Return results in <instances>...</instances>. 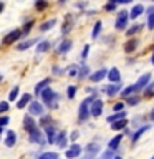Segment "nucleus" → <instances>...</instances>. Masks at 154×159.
Instances as JSON below:
<instances>
[{
	"label": "nucleus",
	"instance_id": "obj_1",
	"mask_svg": "<svg viewBox=\"0 0 154 159\" xmlns=\"http://www.w3.org/2000/svg\"><path fill=\"white\" fill-rule=\"evenodd\" d=\"M40 98H42V104H45L47 108L50 109H57L58 108V93H55L50 86H47L45 89H42L38 94Z\"/></svg>",
	"mask_w": 154,
	"mask_h": 159
},
{
	"label": "nucleus",
	"instance_id": "obj_2",
	"mask_svg": "<svg viewBox=\"0 0 154 159\" xmlns=\"http://www.w3.org/2000/svg\"><path fill=\"white\" fill-rule=\"evenodd\" d=\"M96 98V96H88L84 98L81 104H79L78 108V123H86L88 118H89V104H91V101Z\"/></svg>",
	"mask_w": 154,
	"mask_h": 159
},
{
	"label": "nucleus",
	"instance_id": "obj_3",
	"mask_svg": "<svg viewBox=\"0 0 154 159\" xmlns=\"http://www.w3.org/2000/svg\"><path fill=\"white\" fill-rule=\"evenodd\" d=\"M28 141L30 143H37V144H42V146H45V144H48L47 143V139L43 138V133L37 128H33V129H30L28 131Z\"/></svg>",
	"mask_w": 154,
	"mask_h": 159
},
{
	"label": "nucleus",
	"instance_id": "obj_4",
	"mask_svg": "<svg viewBox=\"0 0 154 159\" xmlns=\"http://www.w3.org/2000/svg\"><path fill=\"white\" fill-rule=\"evenodd\" d=\"M128 20H129V15H128L126 10L119 12L118 17H116V22H114V28H116L118 32H123V30H126V27H128Z\"/></svg>",
	"mask_w": 154,
	"mask_h": 159
},
{
	"label": "nucleus",
	"instance_id": "obj_5",
	"mask_svg": "<svg viewBox=\"0 0 154 159\" xmlns=\"http://www.w3.org/2000/svg\"><path fill=\"white\" fill-rule=\"evenodd\" d=\"M27 108H28V114H30V116H42L43 111H45L43 104L40 101H33V99L27 104Z\"/></svg>",
	"mask_w": 154,
	"mask_h": 159
},
{
	"label": "nucleus",
	"instance_id": "obj_6",
	"mask_svg": "<svg viewBox=\"0 0 154 159\" xmlns=\"http://www.w3.org/2000/svg\"><path fill=\"white\" fill-rule=\"evenodd\" d=\"M103 101L99 98H94L91 104H89V116H94V118H98V116H101V113H103Z\"/></svg>",
	"mask_w": 154,
	"mask_h": 159
},
{
	"label": "nucleus",
	"instance_id": "obj_7",
	"mask_svg": "<svg viewBox=\"0 0 154 159\" xmlns=\"http://www.w3.org/2000/svg\"><path fill=\"white\" fill-rule=\"evenodd\" d=\"M99 152H101V148H99L98 144L91 143V144H88V146L84 148V157L83 159H96V156Z\"/></svg>",
	"mask_w": 154,
	"mask_h": 159
},
{
	"label": "nucleus",
	"instance_id": "obj_8",
	"mask_svg": "<svg viewBox=\"0 0 154 159\" xmlns=\"http://www.w3.org/2000/svg\"><path fill=\"white\" fill-rule=\"evenodd\" d=\"M20 37H22V32H20V28H13V30H10V32L5 35L2 42H3L5 45H12V43L17 42V40H20Z\"/></svg>",
	"mask_w": 154,
	"mask_h": 159
},
{
	"label": "nucleus",
	"instance_id": "obj_9",
	"mask_svg": "<svg viewBox=\"0 0 154 159\" xmlns=\"http://www.w3.org/2000/svg\"><path fill=\"white\" fill-rule=\"evenodd\" d=\"M151 73H144V75H141V76H139V80L136 83H134V88H136V93L138 91H141V89H144V86H146V84H149L151 83Z\"/></svg>",
	"mask_w": 154,
	"mask_h": 159
},
{
	"label": "nucleus",
	"instance_id": "obj_10",
	"mask_svg": "<svg viewBox=\"0 0 154 159\" xmlns=\"http://www.w3.org/2000/svg\"><path fill=\"white\" fill-rule=\"evenodd\" d=\"M81 151H83V148L79 146V144H71L68 149H66V152H65V156H66V159H76L79 154H81Z\"/></svg>",
	"mask_w": 154,
	"mask_h": 159
},
{
	"label": "nucleus",
	"instance_id": "obj_11",
	"mask_svg": "<svg viewBox=\"0 0 154 159\" xmlns=\"http://www.w3.org/2000/svg\"><path fill=\"white\" fill-rule=\"evenodd\" d=\"M71 48H73V40L65 38V40H61V43L57 47V53L58 55H65V53H68Z\"/></svg>",
	"mask_w": 154,
	"mask_h": 159
},
{
	"label": "nucleus",
	"instance_id": "obj_12",
	"mask_svg": "<svg viewBox=\"0 0 154 159\" xmlns=\"http://www.w3.org/2000/svg\"><path fill=\"white\" fill-rule=\"evenodd\" d=\"M106 78H108L109 83H121V73H119V70L116 66H113V68L108 70Z\"/></svg>",
	"mask_w": 154,
	"mask_h": 159
},
{
	"label": "nucleus",
	"instance_id": "obj_13",
	"mask_svg": "<svg viewBox=\"0 0 154 159\" xmlns=\"http://www.w3.org/2000/svg\"><path fill=\"white\" fill-rule=\"evenodd\" d=\"M101 89L111 98V96H114V94H118L119 91H121V83H109V84H106V86H103Z\"/></svg>",
	"mask_w": 154,
	"mask_h": 159
},
{
	"label": "nucleus",
	"instance_id": "obj_14",
	"mask_svg": "<svg viewBox=\"0 0 154 159\" xmlns=\"http://www.w3.org/2000/svg\"><path fill=\"white\" fill-rule=\"evenodd\" d=\"M138 47H139V40H138V38H133V37H131V40H128V42L124 43L123 50H124V53L131 55V53H134V52H136V48H138Z\"/></svg>",
	"mask_w": 154,
	"mask_h": 159
},
{
	"label": "nucleus",
	"instance_id": "obj_15",
	"mask_svg": "<svg viewBox=\"0 0 154 159\" xmlns=\"http://www.w3.org/2000/svg\"><path fill=\"white\" fill-rule=\"evenodd\" d=\"M106 73H108L106 68H99V70H96L94 73L89 75V81H91V83H99L101 80L106 78Z\"/></svg>",
	"mask_w": 154,
	"mask_h": 159
},
{
	"label": "nucleus",
	"instance_id": "obj_16",
	"mask_svg": "<svg viewBox=\"0 0 154 159\" xmlns=\"http://www.w3.org/2000/svg\"><path fill=\"white\" fill-rule=\"evenodd\" d=\"M38 42H40V38H30V40H25V42H20V43H17V50L18 52H25V50L35 47Z\"/></svg>",
	"mask_w": 154,
	"mask_h": 159
},
{
	"label": "nucleus",
	"instance_id": "obj_17",
	"mask_svg": "<svg viewBox=\"0 0 154 159\" xmlns=\"http://www.w3.org/2000/svg\"><path fill=\"white\" fill-rule=\"evenodd\" d=\"M53 144H57L58 148H65V146H66V133H65V131H58L57 134H55Z\"/></svg>",
	"mask_w": 154,
	"mask_h": 159
},
{
	"label": "nucleus",
	"instance_id": "obj_18",
	"mask_svg": "<svg viewBox=\"0 0 154 159\" xmlns=\"http://www.w3.org/2000/svg\"><path fill=\"white\" fill-rule=\"evenodd\" d=\"M144 13V5H141V3H136V5H133V8H131V12H128V15H129V18H134L136 20L139 15H143Z\"/></svg>",
	"mask_w": 154,
	"mask_h": 159
},
{
	"label": "nucleus",
	"instance_id": "obj_19",
	"mask_svg": "<svg viewBox=\"0 0 154 159\" xmlns=\"http://www.w3.org/2000/svg\"><path fill=\"white\" fill-rule=\"evenodd\" d=\"M146 15H147V28L149 30H154V5H149L147 10H146Z\"/></svg>",
	"mask_w": 154,
	"mask_h": 159
},
{
	"label": "nucleus",
	"instance_id": "obj_20",
	"mask_svg": "<svg viewBox=\"0 0 154 159\" xmlns=\"http://www.w3.org/2000/svg\"><path fill=\"white\" fill-rule=\"evenodd\" d=\"M45 134H47V143L48 144H53V139H55V134H57V129L53 128V124L50 126H45Z\"/></svg>",
	"mask_w": 154,
	"mask_h": 159
},
{
	"label": "nucleus",
	"instance_id": "obj_21",
	"mask_svg": "<svg viewBox=\"0 0 154 159\" xmlns=\"http://www.w3.org/2000/svg\"><path fill=\"white\" fill-rule=\"evenodd\" d=\"M17 143V133L15 131H7V138H5V146L7 148H13Z\"/></svg>",
	"mask_w": 154,
	"mask_h": 159
},
{
	"label": "nucleus",
	"instance_id": "obj_22",
	"mask_svg": "<svg viewBox=\"0 0 154 159\" xmlns=\"http://www.w3.org/2000/svg\"><path fill=\"white\" fill-rule=\"evenodd\" d=\"M147 129H149L147 124H144V126H141L139 129H136V131H134V133L131 134V141H133V144H136V143H138V139L143 136V133H146Z\"/></svg>",
	"mask_w": 154,
	"mask_h": 159
},
{
	"label": "nucleus",
	"instance_id": "obj_23",
	"mask_svg": "<svg viewBox=\"0 0 154 159\" xmlns=\"http://www.w3.org/2000/svg\"><path fill=\"white\" fill-rule=\"evenodd\" d=\"M53 27H57V20H55V18H50V20H47V22H43L42 25H40V32H42V33L50 32Z\"/></svg>",
	"mask_w": 154,
	"mask_h": 159
},
{
	"label": "nucleus",
	"instance_id": "obj_24",
	"mask_svg": "<svg viewBox=\"0 0 154 159\" xmlns=\"http://www.w3.org/2000/svg\"><path fill=\"white\" fill-rule=\"evenodd\" d=\"M23 128H25V131H30V129H33V128H37V123H35V119L30 116V114H27V116L23 118Z\"/></svg>",
	"mask_w": 154,
	"mask_h": 159
},
{
	"label": "nucleus",
	"instance_id": "obj_25",
	"mask_svg": "<svg viewBox=\"0 0 154 159\" xmlns=\"http://www.w3.org/2000/svg\"><path fill=\"white\" fill-rule=\"evenodd\" d=\"M123 141V134H118V136H114L111 141L108 143V149H111V151H116V149L119 148V144H121Z\"/></svg>",
	"mask_w": 154,
	"mask_h": 159
},
{
	"label": "nucleus",
	"instance_id": "obj_26",
	"mask_svg": "<svg viewBox=\"0 0 154 159\" xmlns=\"http://www.w3.org/2000/svg\"><path fill=\"white\" fill-rule=\"evenodd\" d=\"M30 101H32V94H30V93H25L23 96H22V98H20L18 101H17V108H18V109L27 108V104H28Z\"/></svg>",
	"mask_w": 154,
	"mask_h": 159
},
{
	"label": "nucleus",
	"instance_id": "obj_27",
	"mask_svg": "<svg viewBox=\"0 0 154 159\" xmlns=\"http://www.w3.org/2000/svg\"><path fill=\"white\" fill-rule=\"evenodd\" d=\"M86 76H89V66L86 63H83L81 66H78V75H76V78L78 80H84Z\"/></svg>",
	"mask_w": 154,
	"mask_h": 159
},
{
	"label": "nucleus",
	"instance_id": "obj_28",
	"mask_svg": "<svg viewBox=\"0 0 154 159\" xmlns=\"http://www.w3.org/2000/svg\"><path fill=\"white\" fill-rule=\"evenodd\" d=\"M50 50V42L48 40H40L37 43V53H47Z\"/></svg>",
	"mask_w": 154,
	"mask_h": 159
},
{
	"label": "nucleus",
	"instance_id": "obj_29",
	"mask_svg": "<svg viewBox=\"0 0 154 159\" xmlns=\"http://www.w3.org/2000/svg\"><path fill=\"white\" fill-rule=\"evenodd\" d=\"M126 124H128V119H118V121H114V123H111V129L113 131H121V129H124L126 128Z\"/></svg>",
	"mask_w": 154,
	"mask_h": 159
},
{
	"label": "nucleus",
	"instance_id": "obj_30",
	"mask_svg": "<svg viewBox=\"0 0 154 159\" xmlns=\"http://www.w3.org/2000/svg\"><path fill=\"white\" fill-rule=\"evenodd\" d=\"M119 94H121V98H128V96H131V94H136V88H134V84H129V86L123 88L121 91H119Z\"/></svg>",
	"mask_w": 154,
	"mask_h": 159
},
{
	"label": "nucleus",
	"instance_id": "obj_31",
	"mask_svg": "<svg viewBox=\"0 0 154 159\" xmlns=\"http://www.w3.org/2000/svg\"><path fill=\"white\" fill-rule=\"evenodd\" d=\"M50 83H52V80H50V78H47V80H43V81L37 83V84H35V94H40V91H42V89H45L47 86H50Z\"/></svg>",
	"mask_w": 154,
	"mask_h": 159
},
{
	"label": "nucleus",
	"instance_id": "obj_32",
	"mask_svg": "<svg viewBox=\"0 0 154 159\" xmlns=\"http://www.w3.org/2000/svg\"><path fill=\"white\" fill-rule=\"evenodd\" d=\"M101 27H103L101 20H98V22L94 23V27H93V32H91V38L93 40H96L99 37V33H101Z\"/></svg>",
	"mask_w": 154,
	"mask_h": 159
},
{
	"label": "nucleus",
	"instance_id": "obj_33",
	"mask_svg": "<svg viewBox=\"0 0 154 159\" xmlns=\"http://www.w3.org/2000/svg\"><path fill=\"white\" fill-rule=\"evenodd\" d=\"M141 27H143V25H139V23L131 25L129 28H126V35H128V37H134V35H136L139 30H141Z\"/></svg>",
	"mask_w": 154,
	"mask_h": 159
},
{
	"label": "nucleus",
	"instance_id": "obj_34",
	"mask_svg": "<svg viewBox=\"0 0 154 159\" xmlns=\"http://www.w3.org/2000/svg\"><path fill=\"white\" fill-rule=\"evenodd\" d=\"M123 118H126V113H124V111H118V113L111 114V116H108L106 121H108V123H114V121H118V119H123Z\"/></svg>",
	"mask_w": 154,
	"mask_h": 159
},
{
	"label": "nucleus",
	"instance_id": "obj_35",
	"mask_svg": "<svg viewBox=\"0 0 154 159\" xmlns=\"http://www.w3.org/2000/svg\"><path fill=\"white\" fill-rule=\"evenodd\" d=\"M38 159H60L57 152H52V151H47V152H42L38 156Z\"/></svg>",
	"mask_w": 154,
	"mask_h": 159
},
{
	"label": "nucleus",
	"instance_id": "obj_36",
	"mask_svg": "<svg viewBox=\"0 0 154 159\" xmlns=\"http://www.w3.org/2000/svg\"><path fill=\"white\" fill-rule=\"evenodd\" d=\"M124 99H126V103H124V104H129V106H136V104L139 103V96H136V94H131V96H128Z\"/></svg>",
	"mask_w": 154,
	"mask_h": 159
},
{
	"label": "nucleus",
	"instance_id": "obj_37",
	"mask_svg": "<svg viewBox=\"0 0 154 159\" xmlns=\"http://www.w3.org/2000/svg\"><path fill=\"white\" fill-rule=\"evenodd\" d=\"M18 93H20V88H18V84H17V86H13L12 89H10L8 99H10V101H15V99H17V96H18Z\"/></svg>",
	"mask_w": 154,
	"mask_h": 159
},
{
	"label": "nucleus",
	"instance_id": "obj_38",
	"mask_svg": "<svg viewBox=\"0 0 154 159\" xmlns=\"http://www.w3.org/2000/svg\"><path fill=\"white\" fill-rule=\"evenodd\" d=\"M66 75H68V76H76V75H78V65H70V66L66 68Z\"/></svg>",
	"mask_w": 154,
	"mask_h": 159
},
{
	"label": "nucleus",
	"instance_id": "obj_39",
	"mask_svg": "<svg viewBox=\"0 0 154 159\" xmlns=\"http://www.w3.org/2000/svg\"><path fill=\"white\" fill-rule=\"evenodd\" d=\"M47 7H48L47 0H37V2H35V8H37L38 12H42V10H45Z\"/></svg>",
	"mask_w": 154,
	"mask_h": 159
},
{
	"label": "nucleus",
	"instance_id": "obj_40",
	"mask_svg": "<svg viewBox=\"0 0 154 159\" xmlns=\"http://www.w3.org/2000/svg\"><path fill=\"white\" fill-rule=\"evenodd\" d=\"M71 25H73V22L70 20V17H66V22H65V25H63V28H61V33L63 35H66L70 30H71Z\"/></svg>",
	"mask_w": 154,
	"mask_h": 159
},
{
	"label": "nucleus",
	"instance_id": "obj_41",
	"mask_svg": "<svg viewBox=\"0 0 154 159\" xmlns=\"http://www.w3.org/2000/svg\"><path fill=\"white\" fill-rule=\"evenodd\" d=\"M75 94H76V86H75V84H70V86L66 88V96H68L70 99H73Z\"/></svg>",
	"mask_w": 154,
	"mask_h": 159
},
{
	"label": "nucleus",
	"instance_id": "obj_42",
	"mask_svg": "<svg viewBox=\"0 0 154 159\" xmlns=\"http://www.w3.org/2000/svg\"><path fill=\"white\" fill-rule=\"evenodd\" d=\"M32 27H33V20H30V22H27L23 25V28L20 30V32H22V35H28V32L32 30Z\"/></svg>",
	"mask_w": 154,
	"mask_h": 159
},
{
	"label": "nucleus",
	"instance_id": "obj_43",
	"mask_svg": "<svg viewBox=\"0 0 154 159\" xmlns=\"http://www.w3.org/2000/svg\"><path fill=\"white\" fill-rule=\"evenodd\" d=\"M52 124V118L50 116H45V114H42V119H40V126H50Z\"/></svg>",
	"mask_w": 154,
	"mask_h": 159
},
{
	"label": "nucleus",
	"instance_id": "obj_44",
	"mask_svg": "<svg viewBox=\"0 0 154 159\" xmlns=\"http://www.w3.org/2000/svg\"><path fill=\"white\" fill-rule=\"evenodd\" d=\"M113 157H114V151H111V149H106V151H104L98 159H113Z\"/></svg>",
	"mask_w": 154,
	"mask_h": 159
},
{
	"label": "nucleus",
	"instance_id": "obj_45",
	"mask_svg": "<svg viewBox=\"0 0 154 159\" xmlns=\"http://www.w3.org/2000/svg\"><path fill=\"white\" fill-rule=\"evenodd\" d=\"M88 53H89V45H84V48L81 50V55H79V58H81L83 61H84V60L88 58Z\"/></svg>",
	"mask_w": 154,
	"mask_h": 159
},
{
	"label": "nucleus",
	"instance_id": "obj_46",
	"mask_svg": "<svg viewBox=\"0 0 154 159\" xmlns=\"http://www.w3.org/2000/svg\"><path fill=\"white\" fill-rule=\"evenodd\" d=\"M124 106H126V104H124L123 101H121V103H116V104H113V111H114V113L124 111Z\"/></svg>",
	"mask_w": 154,
	"mask_h": 159
},
{
	"label": "nucleus",
	"instance_id": "obj_47",
	"mask_svg": "<svg viewBox=\"0 0 154 159\" xmlns=\"http://www.w3.org/2000/svg\"><path fill=\"white\" fill-rule=\"evenodd\" d=\"M116 7H118L116 3H111V2H108L106 5H104V10H106V12H114V10H116Z\"/></svg>",
	"mask_w": 154,
	"mask_h": 159
},
{
	"label": "nucleus",
	"instance_id": "obj_48",
	"mask_svg": "<svg viewBox=\"0 0 154 159\" xmlns=\"http://www.w3.org/2000/svg\"><path fill=\"white\" fill-rule=\"evenodd\" d=\"M8 103L7 101H0V114H2V113H5V111H8Z\"/></svg>",
	"mask_w": 154,
	"mask_h": 159
},
{
	"label": "nucleus",
	"instance_id": "obj_49",
	"mask_svg": "<svg viewBox=\"0 0 154 159\" xmlns=\"http://www.w3.org/2000/svg\"><path fill=\"white\" fill-rule=\"evenodd\" d=\"M10 123V118L8 116H0V126H7V124Z\"/></svg>",
	"mask_w": 154,
	"mask_h": 159
},
{
	"label": "nucleus",
	"instance_id": "obj_50",
	"mask_svg": "<svg viewBox=\"0 0 154 159\" xmlns=\"http://www.w3.org/2000/svg\"><path fill=\"white\" fill-rule=\"evenodd\" d=\"M52 73H53V75H61V73H63V70L60 68L58 65H55V66L52 68Z\"/></svg>",
	"mask_w": 154,
	"mask_h": 159
},
{
	"label": "nucleus",
	"instance_id": "obj_51",
	"mask_svg": "<svg viewBox=\"0 0 154 159\" xmlns=\"http://www.w3.org/2000/svg\"><path fill=\"white\" fill-rule=\"evenodd\" d=\"M144 96L146 98H154V91L151 89V91H144Z\"/></svg>",
	"mask_w": 154,
	"mask_h": 159
},
{
	"label": "nucleus",
	"instance_id": "obj_52",
	"mask_svg": "<svg viewBox=\"0 0 154 159\" xmlns=\"http://www.w3.org/2000/svg\"><path fill=\"white\" fill-rule=\"evenodd\" d=\"M78 136H79V133H78V131H73V134H71V139L75 141V139H78Z\"/></svg>",
	"mask_w": 154,
	"mask_h": 159
},
{
	"label": "nucleus",
	"instance_id": "obj_53",
	"mask_svg": "<svg viewBox=\"0 0 154 159\" xmlns=\"http://www.w3.org/2000/svg\"><path fill=\"white\" fill-rule=\"evenodd\" d=\"M149 119H151V121H154V108L149 111Z\"/></svg>",
	"mask_w": 154,
	"mask_h": 159
},
{
	"label": "nucleus",
	"instance_id": "obj_54",
	"mask_svg": "<svg viewBox=\"0 0 154 159\" xmlns=\"http://www.w3.org/2000/svg\"><path fill=\"white\" fill-rule=\"evenodd\" d=\"M3 10H5V3L0 0V13H3Z\"/></svg>",
	"mask_w": 154,
	"mask_h": 159
},
{
	"label": "nucleus",
	"instance_id": "obj_55",
	"mask_svg": "<svg viewBox=\"0 0 154 159\" xmlns=\"http://www.w3.org/2000/svg\"><path fill=\"white\" fill-rule=\"evenodd\" d=\"M108 2H111V3H116V5H118V3H121V0H108Z\"/></svg>",
	"mask_w": 154,
	"mask_h": 159
},
{
	"label": "nucleus",
	"instance_id": "obj_56",
	"mask_svg": "<svg viewBox=\"0 0 154 159\" xmlns=\"http://www.w3.org/2000/svg\"><path fill=\"white\" fill-rule=\"evenodd\" d=\"M133 0H121V3H131Z\"/></svg>",
	"mask_w": 154,
	"mask_h": 159
},
{
	"label": "nucleus",
	"instance_id": "obj_57",
	"mask_svg": "<svg viewBox=\"0 0 154 159\" xmlns=\"http://www.w3.org/2000/svg\"><path fill=\"white\" fill-rule=\"evenodd\" d=\"M151 63H152V65H154V53H152V55H151Z\"/></svg>",
	"mask_w": 154,
	"mask_h": 159
},
{
	"label": "nucleus",
	"instance_id": "obj_58",
	"mask_svg": "<svg viewBox=\"0 0 154 159\" xmlns=\"http://www.w3.org/2000/svg\"><path fill=\"white\" fill-rule=\"evenodd\" d=\"M2 133H3V126H0V136H2Z\"/></svg>",
	"mask_w": 154,
	"mask_h": 159
},
{
	"label": "nucleus",
	"instance_id": "obj_59",
	"mask_svg": "<svg viewBox=\"0 0 154 159\" xmlns=\"http://www.w3.org/2000/svg\"><path fill=\"white\" fill-rule=\"evenodd\" d=\"M2 80H3V75H2V73H0V81H2Z\"/></svg>",
	"mask_w": 154,
	"mask_h": 159
},
{
	"label": "nucleus",
	"instance_id": "obj_60",
	"mask_svg": "<svg viewBox=\"0 0 154 159\" xmlns=\"http://www.w3.org/2000/svg\"><path fill=\"white\" fill-rule=\"evenodd\" d=\"M113 159H123V157H119V156H116V157H113Z\"/></svg>",
	"mask_w": 154,
	"mask_h": 159
},
{
	"label": "nucleus",
	"instance_id": "obj_61",
	"mask_svg": "<svg viewBox=\"0 0 154 159\" xmlns=\"http://www.w3.org/2000/svg\"><path fill=\"white\" fill-rule=\"evenodd\" d=\"M63 2H66V0H60V3H63Z\"/></svg>",
	"mask_w": 154,
	"mask_h": 159
},
{
	"label": "nucleus",
	"instance_id": "obj_62",
	"mask_svg": "<svg viewBox=\"0 0 154 159\" xmlns=\"http://www.w3.org/2000/svg\"><path fill=\"white\" fill-rule=\"evenodd\" d=\"M151 159H154V156H152V157H151Z\"/></svg>",
	"mask_w": 154,
	"mask_h": 159
}]
</instances>
